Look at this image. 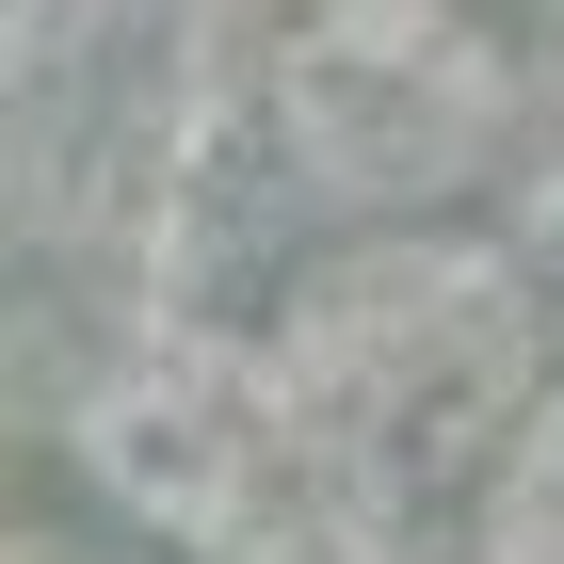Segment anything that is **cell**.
Instances as JSON below:
<instances>
[{"label":"cell","mask_w":564,"mask_h":564,"mask_svg":"<svg viewBox=\"0 0 564 564\" xmlns=\"http://www.w3.org/2000/svg\"><path fill=\"white\" fill-rule=\"evenodd\" d=\"M291 145L339 194H435L468 177L500 130V48L452 17V0H339L291 33V82H274Z\"/></svg>","instance_id":"cell-1"},{"label":"cell","mask_w":564,"mask_h":564,"mask_svg":"<svg viewBox=\"0 0 564 564\" xmlns=\"http://www.w3.org/2000/svg\"><path fill=\"white\" fill-rule=\"evenodd\" d=\"M500 549L517 564H564V388L517 420V452H500Z\"/></svg>","instance_id":"cell-2"}]
</instances>
